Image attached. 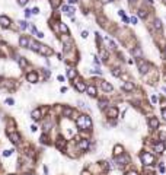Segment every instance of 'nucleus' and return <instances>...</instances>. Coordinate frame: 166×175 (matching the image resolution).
Returning <instances> with one entry per match:
<instances>
[{
  "instance_id": "72a5a7b5",
  "label": "nucleus",
  "mask_w": 166,
  "mask_h": 175,
  "mask_svg": "<svg viewBox=\"0 0 166 175\" xmlns=\"http://www.w3.org/2000/svg\"><path fill=\"white\" fill-rule=\"evenodd\" d=\"M101 57H102V60L105 61V60L108 59V53H107V51H103V50H102V51H101Z\"/></svg>"
},
{
  "instance_id": "864d4df0",
  "label": "nucleus",
  "mask_w": 166,
  "mask_h": 175,
  "mask_svg": "<svg viewBox=\"0 0 166 175\" xmlns=\"http://www.w3.org/2000/svg\"><path fill=\"white\" fill-rule=\"evenodd\" d=\"M82 175H89V172L88 171H83V172H82Z\"/></svg>"
},
{
  "instance_id": "bf43d9fd",
  "label": "nucleus",
  "mask_w": 166,
  "mask_h": 175,
  "mask_svg": "<svg viewBox=\"0 0 166 175\" xmlns=\"http://www.w3.org/2000/svg\"><path fill=\"white\" fill-rule=\"evenodd\" d=\"M9 175H15V174H9Z\"/></svg>"
},
{
  "instance_id": "f8f14e48",
  "label": "nucleus",
  "mask_w": 166,
  "mask_h": 175,
  "mask_svg": "<svg viewBox=\"0 0 166 175\" xmlns=\"http://www.w3.org/2000/svg\"><path fill=\"white\" fill-rule=\"evenodd\" d=\"M41 114H42V108H35L31 117H32V120H41Z\"/></svg>"
},
{
  "instance_id": "58836bf2",
  "label": "nucleus",
  "mask_w": 166,
  "mask_h": 175,
  "mask_svg": "<svg viewBox=\"0 0 166 175\" xmlns=\"http://www.w3.org/2000/svg\"><path fill=\"white\" fill-rule=\"evenodd\" d=\"M165 139H166V131H162L160 133V142H165Z\"/></svg>"
},
{
  "instance_id": "39448f33",
  "label": "nucleus",
  "mask_w": 166,
  "mask_h": 175,
  "mask_svg": "<svg viewBox=\"0 0 166 175\" xmlns=\"http://www.w3.org/2000/svg\"><path fill=\"white\" fill-rule=\"evenodd\" d=\"M128 160H130V158L127 156V155H121V156H117V158H115V162H117L119 166H124L125 164H128Z\"/></svg>"
},
{
  "instance_id": "052dcab7",
  "label": "nucleus",
  "mask_w": 166,
  "mask_h": 175,
  "mask_svg": "<svg viewBox=\"0 0 166 175\" xmlns=\"http://www.w3.org/2000/svg\"><path fill=\"white\" fill-rule=\"evenodd\" d=\"M165 53H166V48H165Z\"/></svg>"
},
{
  "instance_id": "9d476101",
  "label": "nucleus",
  "mask_w": 166,
  "mask_h": 175,
  "mask_svg": "<svg viewBox=\"0 0 166 175\" xmlns=\"http://www.w3.org/2000/svg\"><path fill=\"white\" fill-rule=\"evenodd\" d=\"M0 25L3 26V28H9V26H10V19H9L8 16L2 15L0 16Z\"/></svg>"
},
{
  "instance_id": "4be33fe9",
  "label": "nucleus",
  "mask_w": 166,
  "mask_h": 175,
  "mask_svg": "<svg viewBox=\"0 0 166 175\" xmlns=\"http://www.w3.org/2000/svg\"><path fill=\"white\" fill-rule=\"evenodd\" d=\"M122 89L127 90V92H130V90H133V89H134V85H133L131 82H125L124 85H122Z\"/></svg>"
},
{
  "instance_id": "dca6fc26",
  "label": "nucleus",
  "mask_w": 166,
  "mask_h": 175,
  "mask_svg": "<svg viewBox=\"0 0 166 175\" xmlns=\"http://www.w3.org/2000/svg\"><path fill=\"white\" fill-rule=\"evenodd\" d=\"M9 137H10L12 143H15V145H18L19 140H21V136L18 133H9Z\"/></svg>"
},
{
  "instance_id": "c03bdc74",
  "label": "nucleus",
  "mask_w": 166,
  "mask_h": 175,
  "mask_svg": "<svg viewBox=\"0 0 166 175\" xmlns=\"http://www.w3.org/2000/svg\"><path fill=\"white\" fill-rule=\"evenodd\" d=\"M88 31H83V32H82V38H88Z\"/></svg>"
},
{
  "instance_id": "f03ea898",
  "label": "nucleus",
  "mask_w": 166,
  "mask_h": 175,
  "mask_svg": "<svg viewBox=\"0 0 166 175\" xmlns=\"http://www.w3.org/2000/svg\"><path fill=\"white\" fill-rule=\"evenodd\" d=\"M140 159H141V162H143V165H146V166H150V165L155 164V156L149 152H141Z\"/></svg>"
},
{
  "instance_id": "f257e3e1",
  "label": "nucleus",
  "mask_w": 166,
  "mask_h": 175,
  "mask_svg": "<svg viewBox=\"0 0 166 175\" xmlns=\"http://www.w3.org/2000/svg\"><path fill=\"white\" fill-rule=\"evenodd\" d=\"M76 126H77L79 130H89L92 127V120L90 117L83 114V115H79L77 120H76Z\"/></svg>"
},
{
  "instance_id": "bb28decb",
  "label": "nucleus",
  "mask_w": 166,
  "mask_h": 175,
  "mask_svg": "<svg viewBox=\"0 0 166 175\" xmlns=\"http://www.w3.org/2000/svg\"><path fill=\"white\" fill-rule=\"evenodd\" d=\"M18 63H19V66H21V67H26V66H28V61H26V60L23 59V57L18 59Z\"/></svg>"
},
{
  "instance_id": "603ef678",
  "label": "nucleus",
  "mask_w": 166,
  "mask_h": 175,
  "mask_svg": "<svg viewBox=\"0 0 166 175\" xmlns=\"http://www.w3.org/2000/svg\"><path fill=\"white\" fill-rule=\"evenodd\" d=\"M37 37H38V38H44V34H42V32H38Z\"/></svg>"
},
{
  "instance_id": "423d86ee",
  "label": "nucleus",
  "mask_w": 166,
  "mask_h": 175,
  "mask_svg": "<svg viewBox=\"0 0 166 175\" xmlns=\"http://www.w3.org/2000/svg\"><path fill=\"white\" fill-rule=\"evenodd\" d=\"M107 115L109 118H115V117H118V108L117 107H109L107 109Z\"/></svg>"
},
{
  "instance_id": "4d7b16f0",
  "label": "nucleus",
  "mask_w": 166,
  "mask_h": 175,
  "mask_svg": "<svg viewBox=\"0 0 166 175\" xmlns=\"http://www.w3.org/2000/svg\"><path fill=\"white\" fill-rule=\"evenodd\" d=\"M163 92H166V86H165V88H163Z\"/></svg>"
},
{
  "instance_id": "13d9d810",
  "label": "nucleus",
  "mask_w": 166,
  "mask_h": 175,
  "mask_svg": "<svg viewBox=\"0 0 166 175\" xmlns=\"http://www.w3.org/2000/svg\"><path fill=\"white\" fill-rule=\"evenodd\" d=\"M25 175H34V174H25Z\"/></svg>"
},
{
  "instance_id": "de8ad7c7",
  "label": "nucleus",
  "mask_w": 166,
  "mask_h": 175,
  "mask_svg": "<svg viewBox=\"0 0 166 175\" xmlns=\"http://www.w3.org/2000/svg\"><path fill=\"white\" fill-rule=\"evenodd\" d=\"M125 175H138V174H137L136 171H130V172H127Z\"/></svg>"
},
{
  "instance_id": "4c0bfd02",
  "label": "nucleus",
  "mask_w": 166,
  "mask_h": 175,
  "mask_svg": "<svg viewBox=\"0 0 166 175\" xmlns=\"http://www.w3.org/2000/svg\"><path fill=\"white\" fill-rule=\"evenodd\" d=\"M15 104V101L12 99V98H8V99H6V105H13Z\"/></svg>"
},
{
  "instance_id": "a19ab883",
  "label": "nucleus",
  "mask_w": 166,
  "mask_h": 175,
  "mask_svg": "<svg viewBox=\"0 0 166 175\" xmlns=\"http://www.w3.org/2000/svg\"><path fill=\"white\" fill-rule=\"evenodd\" d=\"M41 142H42V143H47V142H48V137L45 136V134L42 136V137H41Z\"/></svg>"
},
{
  "instance_id": "2eb2a0df",
  "label": "nucleus",
  "mask_w": 166,
  "mask_h": 175,
  "mask_svg": "<svg viewBox=\"0 0 166 175\" xmlns=\"http://www.w3.org/2000/svg\"><path fill=\"white\" fill-rule=\"evenodd\" d=\"M121 155H124V147L119 146V145H117L114 147V156L117 158V156H121Z\"/></svg>"
},
{
  "instance_id": "7ed1b4c3",
  "label": "nucleus",
  "mask_w": 166,
  "mask_h": 175,
  "mask_svg": "<svg viewBox=\"0 0 166 175\" xmlns=\"http://www.w3.org/2000/svg\"><path fill=\"white\" fill-rule=\"evenodd\" d=\"M38 53H39L41 56H45V57H48V56H51L52 53V50L48 47V45H44V44H41V47H39V50H38Z\"/></svg>"
},
{
  "instance_id": "393cba45",
  "label": "nucleus",
  "mask_w": 166,
  "mask_h": 175,
  "mask_svg": "<svg viewBox=\"0 0 166 175\" xmlns=\"http://www.w3.org/2000/svg\"><path fill=\"white\" fill-rule=\"evenodd\" d=\"M71 112H73V109H71L70 107H64V108H63V114H64V117H70V115H71Z\"/></svg>"
},
{
  "instance_id": "6e6552de",
  "label": "nucleus",
  "mask_w": 166,
  "mask_h": 175,
  "mask_svg": "<svg viewBox=\"0 0 166 175\" xmlns=\"http://www.w3.org/2000/svg\"><path fill=\"white\" fill-rule=\"evenodd\" d=\"M138 70H140V73H147L149 70V63H146V61H143V60H140L138 61Z\"/></svg>"
},
{
  "instance_id": "f704fd0d",
  "label": "nucleus",
  "mask_w": 166,
  "mask_h": 175,
  "mask_svg": "<svg viewBox=\"0 0 166 175\" xmlns=\"http://www.w3.org/2000/svg\"><path fill=\"white\" fill-rule=\"evenodd\" d=\"M150 99H151V104H157L159 98L156 96V95H151V96H150Z\"/></svg>"
},
{
  "instance_id": "20e7f679",
  "label": "nucleus",
  "mask_w": 166,
  "mask_h": 175,
  "mask_svg": "<svg viewBox=\"0 0 166 175\" xmlns=\"http://www.w3.org/2000/svg\"><path fill=\"white\" fill-rule=\"evenodd\" d=\"M66 145H67V140H66L64 137H61V136H60L58 140L55 142V146H57V149L61 150V152H63V150L66 149Z\"/></svg>"
},
{
  "instance_id": "79ce46f5",
  "label": "nucleus",
  "mask_w": 166,
  "mask_h": 175,
  "mask_svg": "<svg viewBox=\"0 0 166 175\" xmlns=\"http://www.w3.org/2000/svg\"><path fill=\"white\" fill-rule=\"evenodd\" d=\"M19 2V4H21V6H25L26 3H28V0H18Z\"/></svg>"
},
{
  "instance_id": "6e6d98bb",
  "label": "nucleus",
  "mask_w": 166,
  "mask_h": 175,
  "mask_svg": "<svg viewBox=\"0 0 166 175\" xmlns=\"http://www.w3.org/2000/svg\"><path fill=\"white\" fill-rule=\"evenodd\" d=\"M134 2H136V0H130V3H134Z\"/></svg>"
},
{
  "instance_id": "c9c22d12",
  "label": "nucleus",
  "mask_w": 166,
  "mask_h": 175,
  "mask_svg": "<svg viewBox=\"0 0 166 175\" xmlns=\"http://www.w3.org/2000/svg\"><path fill=\"white\" fill-rule=\"evenodd\" d=\"M138 16H140L141 19H144V18H146V16H147V13H146V12H144V10H138Z\"/></svg>"
},
{
  "instance_id": "5fc2aeb1",
  "label": "nucleus",
  "mask_w": 166,
  "mask_h": 175,
  "mask_svg": "<svg viewBox=\"0 0 166 175\" xmlns=\"http://www.w3.org/2000/svg\"><path fill=\"white\" fill-rule=\"evenodd\" d=\"M67 2H69V3H74V2H76V0H67Z\"/></svg>"
},
{
  "instance_id": "ddd939ff",
  "label": "nucleus",
  "mask_w": 166,
  "mask_h": 175,
  "mask_svg": "<svg viewBox=\"0 0 166 175\" xmlns=\"http://www.w3.org/2000/svg\"><path fill=\"white\" fill-rule=\"evenodd\" d=\"M101 88H102V90H105V92H112V89H114V88H112V85H111V83H108V82H105V80H103V82H101Z\"/></svg>"
},
{
  "instance_id": "e433bc0d",
  "label": "nucleus",
  "mask_w": 166,
  "mask_h": 175,
  "mask_svg": "<svg viewBox=\"0 0 166 175\" xmlns=\"http://www.w3.org/2000/svg\"><path fill=\"white\" fill-rule=\"evenodd\" d=\"M51 4H52V8H57L60 4V0H51Z\"/></svg>"
},
{
  "instance_id": "5701e85b",
  "label": "nucleus",
  "mask_w": 166,
  "mask_h": 175,
  "mask_svg": "<svg viewBox=\"0 0 166 175\" xmlns=\"http://www.w3.org/2000/svg\"><path fill=\"white\" fill-rule=\"evenodd\" d=\"M76 76H77V72L74 70V69H69L67 70V77L69 79H74Z\"/></svg>"
},
{
  "instance_id": "4468645a",
  "label": "nucleus",
  "mask_w": 166,
  "mask_h": 175,
  "mask_svg": "<svg viewBox=\"0 0 166 175\" xmlns=\"http://www.w3.org/2000/svg\"><path fill=\"white\" fill-rule=\"evenodd\" d=\"M29 38H26V37H21L19 38V44H21V47H23V48H28L29 47Z\"/></svg>"
},
{
  "instance_id": "aec40b11",
  "label": "nucleus",
  "mask_w": 166,
  "mask_h": 175,
  "mask_svg": "<svg viewBox=\"0 0 166 175\" xmlns=\"http://www.w3.org/2000/svg\"><path fill=\"white\" fill-rule=\"evenodd\" d=\"M63 12L66 13V15H69V16H73L74 8H71V6H63Z\"/></svg>"
},
{
  "instance_id": "09e8293b",
  "label": "nucleus",
  "mask_w": 166,
  "mask_h": 175,
  "mask_svg": "<svg viewBox=\"0 0 166 175\" xmlns=\"http://www.w3.org/2000/svg\"><path fill=\"white\" fill-rule=\"evenodd\" d=\"M162 117L166 120V108H163V109H162Z\"/></svg>"
},
{
  "instance_id": "8fccbe9b",
  "label": "nucleus",
  "mask_w": 166,
  "mask_h": 175,
  "mask_svg": "<svg viewBox=\"0 0 166 175\" xmlns=\"http://www.w3.org/2000/svg\"><path fill=\"white\" fill-rule=\"evenodd\" d=\"M130 21H131V23H137V18H136V16H133Z\"/></svg>"
},
{
  "instance_id": "ea45409f",
  "label": "nucleus",
  "mask_w": 166,
  "mask_h": 175,
  "mask_svg": "<svg viewBox=\"0 0 166 175\" xmlns=\"http://www.w3.org/2000/svg\"><path fill=\"white\" fill-rule=\"evenodd\" d=\"M29 28H31V31H32V34H38V31H37V28L34 25H29Z\"/></svg>"
},
{
  "instance_id": "37998d69",
  "label": "nucleus",
  "mask_w": 166,
  "mask_h": 175,
  "mask_svg": "<svg viewBox=\"0 0 166 175\" xmlns=\"http://www.w3.org/2000/svg\"><path fill=\"white\" fill-rule=\"evenodd\" d=\"M32 13H34V15H38V13H39V9H38V8H34V9H32Z\"/></svg>"
},
{
  "instance_id": "6ab92c4d",
  "label": "nucleus",
  "mask_w": 166,
  "mask_h": 175,
  "mask_svg": "<svg viewBox=\"0 0 166 175\" xmlns=\"http://www.w3.org/2000/svg\"><path fill=\"white\" fill-rule=\"evenodd\" d=\"M155 150L157 153H163V150H165V143H163V142L156 143V145H155Z\"/></svg>"
},
{
  "instance_id": "412c9836",
  "label": "nucleus",
  "mask_w": 166,
  "mask_h": 175,
  "mask_svg": "<svg viewBox=\"0 0 166 175\" xmlns=\"http://www.w3.org/2000/svg\"><path fill=\"white\" fill-rule=\"evenodd\" d=\"M89 96H96V88L95 86H88V89H86Z\"/></svg>"
},
{
  "instance_id": "a878e982",
  "label": "nucleus",
  "mask_w": 166,
  "mask_h": 175,
  "mask_svg": "<svg viewBox=\"0 0 166 175\" xmlns=\"http://www.w3.org/2000/svg\"><path fill=\"white\" fill-rule=\"evenodd\" d=\"M58 26H60V31H61L63 34H69V28H67L66 23H61V22H60Z\"/></svg>"
},
{
  "instance_id": "49530a36",
  "label": "nucleus",
  "mask_w": 166,
  "mask_h": 175,
  "mask_svg": "<svg viewBox=\"0 0 166 175\" xmlns=\"http://www.w3.org/2000/svg\"><path fill=\"white\" fill-rule=\"evenodd\" d=\"M31 13H32V10H25V16H26V18H29Z\"/></svg>"
},
{
  "instance_id": "a211bd4d",
  "label": "nucleus",
  "mask_w": 166,
  "mask_h": 175,
  "mask_svg": "<svg viewBox=\"0 0 166 175\" xmlns=\"http://www.w3.org/2000/svg\"><path fill=\"white\" fill-rule=\"evenodd\" d=\"M39 47H41V44H39V42H37V41H32V40H31V41H29V47H28V48H31V50H34V51H37V53H38Z\"/></svg>"
},
{
  "instance_id": "b1692460",
  "label": "nucleus",
  "mask_w": 166,
  "mask_h": 175,
  "mask_svg": "<svg viewBox=\"0 0 166 175\" xmlns=\"http://www.w3.org/2000/svg\"><path fill=\"white\" fill-rule=\"evenodd\" d=\"M131 54H133V56H136L137 59H140L143 53H141V48H138V47H137V48H133V50H131Z\"/></svg>"
},
{
  "instance_id": "c85d7f7f",
  "label": "nucleus",
  "mask_w": 166,
  "mask_h": 175,
  "mask_svg": "<svg viewBox=\"0 0 166 175\" xmlns=\"http://www.w3.org/2000/svg\"><path fill=\"white\" fill-rule=\"evenodd\" d=\"M153 25H155V28H156L157 31H160V29H162V22H160L159 19H155V22H153Z\"/></svg>"
},
{
  "instance_id": "a18cd8bd",
  "label": "nucleus",
  "mask_w": 166,
  "mask_h": 175,
  "mask_svg": "<svg viewBox=\"0 0 166 175\" xmlns=\"http://www.w3.org/2000/svg\"><path fill=\"white\" fill-rule=\"evenodd\" d=\"M159 171H160V172H165V166H163V164L159 165Z\"/></svg>"
},
{
  "instance_id": "473e14b6",
  "label": "nucleus",
  "mask_w": 166,
  "mask_h": 175,
  "mask_svg": "<svg viewBox=\"0 0 166 175\" xmlns=\"http://www.w3.org/2000/svg\"><path fill=\"white\" fill-rule=\"evenodd\" d=\"M12 153H13V150H12V149H8V150H4V152H3V156L8 158V156H10Z\"/></svg>"
},
{
  "instance_id": "7c9ffc66",
  "label": "nucleus",
  "mask_w": 166,
  "mask_h": 175,
  "mask_svg": "<svg viewBox=\"0 0 166 175\" xmlns=\"http://www.w3.org/2000/svg\"><path fill=\"white\" fill-rule=\"evenodd\" d=\"M19 26H21V29H22V31H25L26 28H28V22H25V21H21V22H19Z\"/></svg>"
},
{
  "instance_id": "9b49d317",
  "label": "nucleus",
  "mask_w": 166,
  "mask_h": 175,
  "mask_svg": "<svg viewBox=\"0 0 166 175\" xmlns=\"http://www.w3.org/2000/svg\"><path fill=\"white\" fill-rule=\"evenodd\" d=\"M74 88H76L77 92H85V90L88 89V86H86L83 82H74Z\"/></svg>"
},
{
  "instance_id": "c756f323",
  "label": "nucleus",
  "mask_w": 166,
  "mask_h": 175,
  "mask_svg": "<svg viewBox=\"0 0 166 175\" xmlns=\"http://www.w3.org/2000/svg\"><path fill=\"white\" fill-rule=\"evenodd\" d=\"M107 105H108V101H107V99H101V101H99V108H101V109L107 108Z\"/></svg>"
},
{
  "instance_id": "f3484780",
  "label": "nucleus",
  "mask_w": 166,
  "mask_h": 175,
  "mask_svg": "<svg viewBox=\"0 0 166 175\" xmlns=\"http://www.w3.org/2000/svg\"><path fill=\"white\" fill-rule=\"evenodd\" d=\"M149 126H150V128H157L159 127V120L156 118V117H151V118L149 120Z\"/></svg>"
},
{
  "instance_id": "0eeeda50",
  "label": "nucleus",
  "mask_w": 166,
  "mask_h": 175,
  "mask_svg": "<svg viewBox=\"0 0 166 175\" xmlns=\"http://www.w3.org/2000/svg\"><path fill=\"white\" fill-rule=\"evenodd\" d=\"M77 147L80 150H88L89 149V140L88 139H80L77 143Z\"/></svg>"
},
{
  "instance_id": "3c124183",
  "label": "nucleus",
  "mask_w": 166,
  "mask_h": 175,
  "mask_svg": "<svg viewBox=\"0 0 166 175\" xmlns=\"http://www.w3.org/2000/svg\"><path fill=\"white\" fill-rule=\"evenodd\" d=\"M31 131H34V133H35V131H37V126H31Z\"/></svg>"
},
{
  "instance_id": "cd10ccee",
  "label": "nucleus",
  "mask_w": 166,
  "mask_h": 175,
  "mask_svg": "<svg viewBox=\"0 0 166 175\" xmlns=\"http://www.w3.org/2000/svg\"><path fill=\"white\" fill-rule=\"evenodd\" d=\"M105 41L108 42V45H109V47H111L112 50H115V48H117V44H115V42L112 41V40H109V38H105Z\"/></svg>"
},
{
  "instance_id": "1a4fd4ad",
  "label": "nucleus",
  "mask_w": 166,
  "mask_h": 175,
  "mask_svg": "<svg viewBox=\"0 0 166 175\" xmlns=\"http://www.w3.org/2000/svg\"><path fill=\"white\" fill-rule=\"evenodd\" d=\"M26 80L31 82V83H37L38 82V75L35 73V72H31V73L26 75Z\"/></svg>"
},
{
  "instance_id": "2f4dec72",
  "label": "nucleus",
  "mask_w": 166,
  "mask_h": 175,
  "mask_svg": "<svg viewBox=\"0 0 166 175\" xmlns=\"http://www.w3.org/2000/svg\"><path fill=\"white\" fill-rule=\"evenodd\" d=\"M112 75H114V76H119V75H121V70H119L118 67H115V69H112Z\"/></svg>"
}]
</instances>
